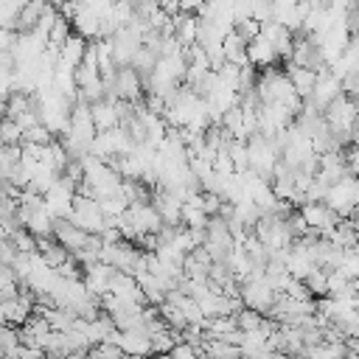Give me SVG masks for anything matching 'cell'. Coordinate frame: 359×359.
I'll return each mask as SVG.
<instances>
[{
  "instance_id": "7",
  "label": "cell",
  "mask_w": 359,
  "mask_h": 359,
  "mask_svg": "<svg viewBox=\"0 0 359 359\" xmlns=\"http://www.w3.org/2000/svg\"><path fill=\"white\" fill-rule=\"evenodd\" d=\"M73 194H76V182L67 180L65 174H59V177L53 180V185L42 194V208H45L53 219L67 216V213H70V205H73Z\"/></svg>"
},
{
  "instance_id": "9",
  "label": "cell",
  "mask_w": 359,
  "mask_h": 359,
  "mask_svg": "<svg viewBox=\"0 0 359 359\" xmlns=\"http://www.w3.org/2000/svg\"><path fill=\"white\" fill-rule=\"evenodd\" d=\"M339 93H342V90H339V79H337L328 67H320V70H317V79H314V87H311L309 98H303V101H309L317 112H323L325 104L334 101Z\"/></svg>"
},
{
  "instance_id": "26",
  "label": "cell",
  "mask_w": 359,
  "mask_h": 359,
  "mask_svg": "<svg viewBox=\"0 0 359 359\" xmlns=\"http://www.w3.org/2000/svg\"><path fill=\"white\" fill-rule=\"evenodd\" d=\"M8 241H11V247H14L17 252H34V250H36V236L28 233L25 227H17V230L8 236Z\"/></svg>"
},
{
  "instance_id": "20",
  "label": "cell",
  "mask_w": 359,
  "mask_h": 359,
  "mask_svg": "<svg viewBox=\"0 0 359 359\" xmlns=\"http://www.w3.org/2000/svg\"><path fill=\"white\" fill-rule=\"evenodd\" d=\"M84 48H87V39H84V36H79V34L73 31V34L65 39V45L59 48V59H56V62L73 70V67L81 62V56H84Z\"/></svg>"
},
{
  "instance_id": "4",
  "label": "cell",
  "mask_w": 359,
  "mask_h": 359,
  "mask_svg": "<svg viewBox=\"0 0 359 359\" xmlns=\"http://www.w3.org/2000/svg\"><path fill=\"white\" fill-rule=\"evenodd\" d=\"M143 93H146L143 76H140L132 65H118L115 73H112V81L107 84V93H104V95H112V98L137 104V101L143 98Z\"/></svg>"
},
{
  "instance_id": "5",
  "label": "cell",
  "mask_w": 359,
  "mask_h": 359,
  "mask_svg": "<svg viewBox=\"0 0 359 359\" xmlns=\"http://www.w3.org/2000/svg\"><path fill=\"white\" fill-rule=\"evenodd\" d=\"M67 219H70L73 224H79L81 230H87V233H101L104 224H107V216H104L98 199L81 196V194H73V205H70Z\"/></svg>"
},
{
  "instance_id": "24",
  "label": "cell",
  "mask_w": 359,
  "mask_h": 359,
  "mask_svg": "<svg viewBox=\"0 0 359 359\" xmlns=\"http://www.w3.org/2000/svg\"><path fill=\"white\" fill-rule=\"evenodd\" d=\"M325 272H328L325 266H317V264H314V266L300 278V280L306 283V289L311 292V297H323V294H325Z\"/></svg>"
},
{
  "instance_id": "16",
  "label": "cell",
  "mask_w": 359,
  "mask_h": 359,
  "mask_svg": "<svg viewBox=\"0 0 359 359\" xmlns=\"http://www.w3.org/2000/svg\"><path fill=\"white\" fill-rule=\"evenodd\" d=\"M70 25H73V31H76L79 36H84L87 42H93V39L101 36V17L93 14V11H87L81 3H79V11L70 17Z\"/></svg>"
},
{
  "instance_id": "21",
  "label": "cell",
  "mask_w": 359,
  "mask_h": 359,
  "mask_svg": "<svg viewBox=\"0 0 359 359\" xmlns=\"http://www.w3.org/2000/svg\"><path fill=\"white\" fill-rule=\"evenodd\" d=\"M22 227H25L28 233H34L36 238H39V236H50V227H53V216H50V213L42 208V202H39V205H34V208L28 210V216H25Z\"/></svg>"
},
{
  "instance_id": "27",
  "label": "cell",
  "mask_w": 359,
  "mask_h": 359,
  "mask_svg": "<svg viewBox=\"0 0 359 359\" xmlns=\"http://www.w3.org/2000/svg\"><path fill=\"white\" fill-rule=\"evenodd\" d=\"M233 28L238 31V36H241L244 42H250V39H255V36L261 34V20H255V17H241V20L233 22Z\"/></svg>"
},
{
  "instance_id": "2",
  "label": "cell",
  "mask_w": 359,
  "mask_h": 359,
  "mask_svg": "<svg viewBox=\"0 0 359 359\" xmlns=\"http://www.w3.org/2000/svg\"><path fill=\"white\" fill-rule=\"evenodd\" d=\"M250 230H252L255 238L264 244L266 255L283 252V250H289V244H292V233H289L283 216H278V213H261Z\"/></svg>"
},
{
  "instance_id": "15",
  "label": "cell",
  "mask_w": 359,
  "mask_h": 359,
  "mask_svg": "<svg viewBox=\"0 0 359 359\" xmlns=\"http://www.w3.org/2000/svg\"><path fill=\"white\" fill-rule=\"evenodd\" d=\"M280 67H283V73L289 76L294 93H297L300 98H309V93H311V87H314V79H317V70H314V67L294 65V62H280Z\"/></svg>"
},
{
  "instance_id": "18",
  "label": "cell",
  "mask_w": 359,
  "mask_h": 359,
  "mask_svg": "<svg viewBox=\"0 0 359 359\" xmlns=\"http://www.w3.org/2000/svg\"><path fill=\"white\" fill-rule=\"evenodd\" d=\"M36 252H39V255L45 258V264H48V266H53V269H56L62 261H67V258H70V250H67V247H62L53 236H39V238H36Z\"/></svg>"
},
{
  "instance_id": "3",
  "label": "cell",
  "mask_w": 359,
  "mask_h": 359,
  "mask_svg": "<svg viewBox=\"0 0 359 359\" xmlns=\"http://www.w3.org/2000/svg\"><path fill=\"white\" fill-rule=\"evenodd\" d=\"M280 160V146L275 137H264V135H250L247 137V168L258 171L261 177L269 180L275 163Z\"/></svg>"
},
{
  "instance_id": "25",
  "label": "cell",
  "mask_w": 359,
  "mask_h": 359,
  "mask_svg": "<svg viewBox=\"0 0 359 359\" xmlns=\"http://www.w3.org/2000/svg\"><path fill=\"white\" fill-rule=\"evenodd\" d=\"M236 328H241V331H250V328H258V325H264V314L261 311H255V309H247V306H241L236 314Z\"/></svg>"
},
{
  "instance_id": "12",
  "label": "cell",
  "mask_w": 359,
  "mask_h": 359,
  "mask_svg": "<svg viewBox=\"0 0 359 359\" xmlns=\"http://www.w3.org/2000/svg\"><path fill=\"white\" fill-rule=\"evenodd\" d=\"M109 42H112V59H115V65H129L132 56H135V50L143 45L140 36H135L126 25L118 28V31L109 36Z\"/></svg>"
},
{
  "instance_id": "17",
  "label": "cell",
  "mask_w": 359,
  "mask_h": 359,
  "mask_svg": "<svg viewBox=\"0 0 359 359\" xmlns=\"http://www.w3.org/2000/svg\"><path fill=\"white\" fill-rule=\"evenodd\" d=\"M222 56H224V62L247 65V42L238 36L236 28H230V31L222 36Z\"/></svg>"
},
{
  "instance_id": "28",
  "label": "cell",
  "mask_w": 359,
  "mask_h": 359,
  "mask_svg": "<svg viewBox=\"0 0 359 359\" xmlns=\"http://www.w3.org/2000/svg\"><path fill=\"white\" fill-rule=\"evenodd\" d=\"M22 140V129L17 126L14 118H3L0 121V143H20Z\"/></svg>"
},
{
  "instance_id": "1",
  "label": "cell",
  "mask_w": 359,
  "mask_h": 359,
  "mask_svg": "<svg viewBox=\"0 0 359 359\" xmlns=\"http://www.w3.org/2000/svg\"><path fill=\"white\" fill-rule=\"evenodd\" d=\"M323 202L339 216V219H353L356 216V202H359V188H356V174H345L334 182H328Z\"/></svg>"
},
{
  "instance_id": "10",
  "label": "cell",
  "mask_w": 359,
  "mask_h": 359,
  "mask_svg": "<svg viewBox=\"0 0 359 359\" xmlns=\"http://www.w3.org/2000/svg\"><path fill=\"white\" fill-rule=\"evenodd\" d=\"M115 342H118V348H121L123 356H149L151 353V339H149V331L143 325L118 331L115 334Z\"/></svg>"
},
{
  "instance_id": "22",
  "label": "cell",
  "mask_w": 359,
  "mask_h": 359,
  "mask_svg": "<svg viewBox=\"0 0 359 359\" xmlns=\"http://www.w3.org/2000/svg\"><path fill=\"white\" fill-rule=\"evenodd\" d=\"M208 219H210V216H208L199 205H194V202H185V199H182V205H180V224L194 227V230H205Z\"/></svg>"
},
{
  "instance_id": "14",
  "label": "cell",
  "mask_w": 359,
  "mask_h": 359,
  "mask_svg": "<svg viewBox=\"0 0 359 359\" xmlns=\"http://www.w3.org/2000/svg\"><path fill=\"white\" fill-rule=\"evenodd\" d=\"M90 115H93V123L95 129H112L118 126V98L112 95H101L95 101H90Z\"/></svg>"
},
{
  "instance_id": "6",
  "label": "cell",
  "mask_w": 359,
  "mask_h": 359,
  "mask_svg": "<svg viewBox=\"0 0 359 359\" xmlns=\"http://www.w3.org/2000/svg\"><path fill=\"white\" fill-rule=\"evenodd\" d=\"M238 297H241V303L247 309H255V311H261L266 317V311L272 309L278 292L269 286V280L264 275H255V278H247V280L238 283Z\"/></svg>"
},
{
  "instance_id": "11",
  "label": "cell",
  "mask_w": 359,
  "mask_h": 359,
  "mask_svg": "<svg viewBox=\"0 0 359 359\" xmlns=\"http://www.w3.org/2000/svg\"><path fill=\"white\" fill-rule=\"evenodd\" d=\"M50 236L62 244V247H67L70 252H76L79 247H84L87 244V230H81L79 224H73L67 216H59V219H53V227H50Z\"/></svg>"
},
{
  "instance_id": "8",
  "label": "cell",
  "mask_w": 359,
  "mask_h": 359,
  "mask_svg": "<svg viewBox=\"0 0 359 359\" xmlns=\"http://www.w3.org/2000/svg\"><path fill=\"white\" fill-rule=\"evenodd\" d=\"M297 210L303 213V219H306V224H309V230L311 233H317V236H325L334 224H337V213L323 202V199H309V202H303V205H297Z\"/></svg>"
},
{
  "instance_id": "13",
  "label": "cell",
  "mask_w": 359,
  "mask_h": 359,
  "mask_svg": "<svg viewBox=\"0 0 359 359\" xmlns=\"http://www.w3.org/2000/svg\"><path fill=\"white\" fill-rule=\"evenodd\" d=\"M247 62L255 67V70H264V67H272V65H280V59H278V53H275V48H272V42L266 39V36H255V39H250L247 42Z\"/></svg>"
},
{
  "instance_id": "19",
  "label": "cell",
  "mask_w": 359,
  "mask_h": 359,
  "mask_svg": "<svg viewBox=\"0 0 359 359\" xmlns=\"http://www.w3.org/2000/svg\"><path fill=\"white\" fill-rule=\"evenodd\" d=\"M42 8H45V0H25V3L17 8V14H14L11 31H31V28L36 25Z\"/></svg>"
},
{
  "instance_id": "23",
  "label": "cell",
  "mask_w": 359,
  "mask_h": 359,
  "mask_svg": "<svg viewBox=\"0 0 359 359\" xmlns=\"http://www.w3.org/2000/svg\"><path fill=\"white\" fill-rule=\"evenodd\" d=\"M56 135L42 123V121H36V123H31V126H25L22 129V140L20 143H34V146H45V143H50Z\"/></svg>"
}]
</instances>
